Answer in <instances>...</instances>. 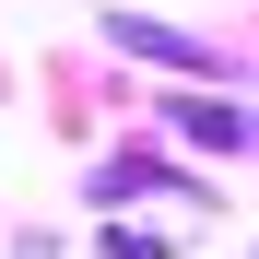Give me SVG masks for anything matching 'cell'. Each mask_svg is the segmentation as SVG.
<instances>
[{
	"mask_svg": "<svg viewBox=\"0 0 259 259\" xmlns=\"http://www.w3.org/2000/svg\"><path fill=\"white\" fill-rule=\"evenodd\" d=\"M177 130H189V142H212V153H224V142H259V130H247L236 106H212V95H200V106H177Z\"/></svg>",
	"mask_w": 259,
	"mask_h": 259,
	"instance_id": "cell-2",
	"label": "cell"
},
{
	"mask_svg": "<svg viewBox=\"0 0 259 259\" xmlns=\"http://www.w3.org/2000/svg\"><path fill=\"white\" fill-rule=\"evenodd\" d=\"M106 35L130 59H165V71H212V82H236V59L224 48H200V35H165V24H142V12H106Z\"/></svg>",
	"mask_w": 259,
	"mask_h": 259,
	"instance_id": "cell-1",
	"label": "cell"
}]
</instances>
